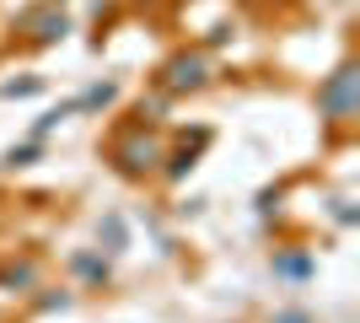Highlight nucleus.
Instances as JSON below:
<instances>
[{
    "label": "nucleus",
    "instance_id": "1",
    "mask_svg": "<svg viewBox=\"0 0 360 323\" xmlns=\"http://www.w3.org/2000/svg\"><path fill=\"white\" fill-rule=\"evenodd\" d=\"M317 103H323V108L333 113V119L345 124L349 113H355V65H345V70H333V81L323 87V97H317Z\"/></svg>",
    "mask_w": 360,
    "mask_h": 323
},
{
    "label": "nucleus",
    "instance_id": "2",
    "mask_svg": "<svg viewBox=\"0 0 360 323\" xmlns=\"http://www.w3.org/2000/svg\"><path fill=\"white\" fill-rule=\"evenodd\" d=\"M156 156H162L156 140H135V146H124V151H119V167L124 172H150V167H156Z\"/></svg>",
    "mask_w": 360,
    "mask_h": 323
},
{
    "label": "nucleus",
    "instance_id": "3",
    "mask_svg": "<svg viewBox=\"0 0 360 323\" xmlns=\"http://www.w3.org/2000/svg\"><path fill=\"white\" fill-rule=\"evenodd\" d=\"M167 87H205V65L199 60H172V76H167Z\"/></svg>",
    "mask_w": 360,
    "mask_h": 323
}]
</instances>
